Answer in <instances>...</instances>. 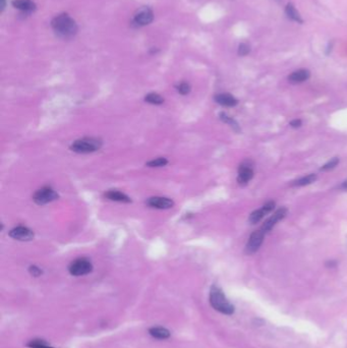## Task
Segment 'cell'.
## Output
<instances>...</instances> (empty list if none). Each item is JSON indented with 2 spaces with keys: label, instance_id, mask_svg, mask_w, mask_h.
<instances>
[{
  "label": "cell",
  "instance_id": "24",
  "mask_svg": "<svg viewBox=\"0 0 347 348\" xmlns=\"http://www.w3.org/2000/svg\"><path fill=\"white\" fill-rule=\"evenodd\" d=\"M28 346L29 348H52L44 340H32Z\"/></svg>",
  "mask_w": 347,
  "mask_h": 348
},
{
  "label": "cell",
  "instance_id": "21",
  "mask_svg": "<svg viewBox=\"0 0 347 348\" xmlns=\"http://www.w3.org/2000/svg\"><path fill=\"white\" fill-rule=\"evenodd\" d=\"M167 164H168V160L166 158L160 157V158L149 161L146 165L149 167H164Z\"/></svg>",
  "mask_w": 347,
  "mask_h": 348
},
{
  "label": "cell",
  "instance_id": "7",
  "mask_svg": "<svg viewBox=\"0 0 347 348\" xmlns=\"http://www.w3.org/2000/svg\"><path fill=\"white\" fill-rule=\"evenodd\" d=\"M254 177V169L249 161H244L238 167L237 181L242 186H245Z\"/></svg>",
  "mask_w": 347,
  "mask_h": 348
},
{
  "label": "cell",
  "instance_id": "9",
  "mask_svg": "<svg viewBox=\"0 0 347 348\" xmlns=\"http://www.w3.org/2000/svg\"><path fill=\"white\" fill-rule=\"evenodd\" d=\"M9 236L18 242H30L34 238V232L25 226H17L9 231Z\"/></svg>",
  "mask_w": 347,
  "mask_h": 348
},
{
  "label": "cell",
  "instance_id": "27",
  "mask_svg": "<svg viewBox=\"0 0 347 348\" xmlns=\"http://www.w3.org/2000/svg\"><path fill=\"white\" fill-rule=\"evenodd\" d=\"M30 272H31V274L33 276H39V275L42 274V271L36 266H31L30 267Z\"/></svg>",
  "mask_w": 347,
  "mask_h": 348
},
{
  "label": "cell",
  "instance_id": "20",
  "mask_svg": "<svg viewBox=\"0 0 347 348\" xmlns=\"http://www.w3.org/2000/svg\"><path fill=\"white\" fill-rule=\"evenodd\" d=\"M145 101L152 105H161L164 103L163 97H161L157 93H150L145 97Z\"/></svg>",
  "mask_w": 347,
  "mask_h": 348
},
{
  "label": "cell",
  "instance_id": "3",
  "mask_svg": "<svg viewBox=\"0 0 347 348\" xmlns=\"http://www.w3.org/2000/svg\"><path fill=\"white\" fill-rule=\"evenodd\" d=\"M102 147V140L96 138L79 139L70 145V150L78 154H90L99 151Z\"/></svg>",
  "mask_w": 347,
  "mask_h": 348
},
{
  "label": "cell",
  "instance_id": "23",
  "mask_svg": "<svg viewBox=\"0 0 347 348\" xmlns=\"http://www.w3.org/2000/svg\"><path fill=\"white\" fill-rule=\"evenodd\" d=\"M338 164H339V159L337 157H335V158L331 159L329 162H327L326 164L323 165L321 167V170L322 171H329V170L334 169Z\"/></svg>",
  "mask_w": 347,
  "mask_h": 348
},
{
  "label": "cell",
  "instance_id": "28",
  "mask_svg": "<svg viewBox=\"0 0 347 348\" xmlns=\"http://www.w3.org/2000/svg\"><path fill=\"white\" fill-rule=\"evenodd\" d=\"M290 125H291L292 127L297 128V127H299V126L301 125V121H300V119H295V121L290 122Z\"/></svg>",
  "mask_w": 347,
  "mask_h": 348
},
{
  "label": "cell",
  "instance_id": "6",
  "mask_svg": "<svg viewBox=\"0 0 347 348\" xmlns=\"http://www.w3.org/2000/svg\"><path fill=\"white\" fill-rule=\"evenodd\" d=\"M265 233L262 230L255 231L249 236L248 242L245 246V253L247 255H253L259 251V248L261 247L263 241H264Z\"/></svg>",
  "mask_w": 347,
  "mask_h": 348
},
{
  "label": "cell",
  "instance_id": "16",
  "mask_svg": "<svg viewBox=\"0 0 347 348\" xmlns=\"http://www.w3.org/2000/svg\"><path fill=\"white\" fill-rule=\"evenodd\" d=\"M13 6L23 10V12H33L36 8V4L32 0H13Z\"/></svg>",
  "mask_w": 347,
  "mask_h": 348
},
{
  "label": "cell",
  "instance_id": "25",
  "mask_svg": "<svg viewBox=\"0 0 347 348\" xmlns=\"http://www.w3.org/2000/svg\"><path fill=\"white\" fill-rule=\"evenodd\" d=\"M176 89L179 94L181 95H188L191 92V86L188 83H180L176 86Z\"/></svg>",
  "mask_w": 347,
  "mask_h": 348
},
{
  "label": "cell",
  "instance_id": "29",
  "mask_svg": "<svg viewBox=\"0 0 347 348\" xmlns=\"http://www.w3.org/2000/svg\"><path fill=\"white\" fill-rule=\"evenodd\" d=\"M340 189H341V190H343V191H347V179H346V180H344V181L341 183Z\"/></svg>",
  "mask_w": 347,
  "mask_h": 348
},
{
  "label": "cell",
  "instance_id": "2",
  "mask_svg": "<svg viewBox=\"0 0 347 348\" xmlns=\"http://www.w3.org/2000/svg\"><path fill=\"white\" fill-rule=\"evenodd\" d=\"M210 303L216 311L224 314H232L234 313V307L226 298L222 290L217 286H212L211 288Z\"/></svg>",
  "mask_w": 347,
  "mask_h": 348
},
{
  "label": "cell",
  "instance_id": "13",
  "mask_svg": "<svg viewBox=\"0 0 347 348\" xmlns=\"http://www.w3.org/2000/svg\"><path fill=\"white\" fill-rule=\"evenodd\" d=\"M214 99H215L216 103H218L219 105L224 106V107H234L238 104V101L236 98L228 93H221V94L216 95Z\"/></svg>",
  "mask_w": 347,
  "mask_h": 348
},
{
  "label": "cell",
  "instance_id": "26",
  "mask_svg": "<svg viewBox=\"0 0 347 348\" xmlns=\"http://www.w3.org/2000/svg\"><path fill=\"white\" fill-rule=\"evenodd\" d=\"M249 51H251V48H249V46L247 44H245V43H242L240 47H238V54H240L241 56L247 55Z\"/></svg>",
  "mask_w": 347,
  "mask_h": 348
},
{
  "label": "cell",
  "instance_id": "4",
  "mask_svg": "<svg viewBox=\"0 0 347 348\" xmlns=\"http://www.w3.org/2000/svg\"><path fill=\"white\" fill-rule=\"evenodd\" d=\"M93 270V265L91 261L86 258H80L74 260L69 265V271L72 276H84L91 273Z\"/></svg>",
  "mask_w": 347,
  "mask_h": 348
},
{
  "label": "cell",
  "instance_id": "22",
  "mask_svg": "<svg viewBox=\"0 0 347 348\" xmlns=\"http://www.w3.org/2000/svg\"><path fill=\"white\" fill-rule=\"evenodd\" d=\"M220 119H221V121L223 122H225V123H227V124H229L231 127H233L235 130H240V125H238V123L234 121V119L232 118V117H230V116H228V115H227L226 113H224V112H222V113H220Z\"/></svg>",
  "mask_w": 347,
  "mask_h": 348
},
{
  "label": "cell",
  "instance_id": "8",
  "mask_svg": "<svg viewBox=\"0 0 347 348\" xmlns=\"http://www.w3.org/2000/svg\"><path fill=\"white\" fill-rule=\"evenodd\" d=\"M275 208V202L273 201H269L267 202L261 209L254 211L251 215H249L248 218V222L251 224H257L258 222L261 221L266 215H268L269 213L272 212Z\"/></svg>",
  "mask_w": 347,
  "mask_h": 348
},
{
  "label": "cell",
  "instance_id": "5",
  "mask_svg": "<svg viewBox=\"0 0 347 348\" xmlns=\"http://www.w3.org/2000/svg\"><path fill=\"white\" fill-rule=\"evenodd\" d=\"M57 199H58V193L49 187H44L38 190L33 195L34 202L40 206L49 204Z\"/></svg>",
  "mask_w": 347,
  "mask_h": 348
},
{
  "label": "cell",
  "instance_id": "15",
  "mask_svg": "<svg viewBox=\"0 0 347 348\" xmlns=\"http://www.w3.org/2000/svg\"><path fill=\"white\" fill-rule=\"evenodd\" d=\"M104 195L106 199L113 201V202L125 203V204L132 203V200L128 197V195H126L125 193L119 191H108L107 192H105Z\"/></svg>",
  "mask_w": 347,
  "mask_h": 348
},
{
  "label": "cell",
  "instance_id": "18",
  "mask_svg": "<svg viewBox=\"0 0 347 348\" xmlns=\"http://www.w3.org/2000/svg\"><path fill=\"white\" fill-rule=\"evenodd\" d=\"M285 13H286V16H287L290 19L296 21V23L302 24L303 20H302L300 15H299V13L296 10L295 6L294 4H292V3H288V4L286 5V7H285Z\"/></svg>",
  "mask_w": 347,
  "mask_h": 348
},
{
  "label": "cell",
  "instance_id": "14",
  "mask_svg": "<svg viewBox=\"0 0 347 348\" xmlns=\"http://www.w3.org/2000/svg\"><path fill=\"white\" fill-rule=\"evenodd\" d=\"M310 77H311V72L308 70H298L294 71L289 75L288 81L291 84H300L308 81Z\"/></svg>",
  "mask_w": 347,
  "mask_h": 348
},
{
  "label": "cell",
  "instance_id": "12",
  "mask_svg": "<svg viewBox=\"0 0 347 348\" xmlns=\"http://www.w3.org/2000/svg\"><path fill=\"white\" fill-rule=\"evenodd\" d=\"M146 203L149 207H151V208L159 209V210L170 209L174 206V202L164 197H152L148 199Z\"/></svg>",
  "mask_w": 347,
  "mask_h": 348
},
{
  "label": "cell",
  "instance_id": "1",
  "mask_svg": "<svg viewBox=\"0 0 347 348\" xmlns=\"http://www.w3.org/2000/svg\"><path fill=\"white\" fill-rule=\"evenodd\" d=\"M51 27L60 38H72L78 32V25L68 14L56 16L51 21Z\"/></svg>",
  "mask_w": 347,
  "mask_h": 348
},
{
  "label": "cell",
  "instance_id": "11",
  "mask_svg": "<svg viewBox=\"0 0 347 348\" xmlns=\"http://www.w3.org/2000/svg\"><path fill=\"white\" fill-rule=\"evenodd\" d=\"M287 215V209L286 208H280L279 210H277L270 218L263 224L261 230L266 234L269 231L272 230V228L282 219L285 218V216Z\"/></svg>",
  "mask_w": 347,
  "mask_h": 348
},
{
  "label": "cell",
  "instance_id": "19",
  "mask_svg": "<svg viewBox=\"0 0 347 348\" xmlns=\"http://www.w3.org/2000/svg\"><path fill=\"white\" fill-rule=\"evenodd\" d=\"M316 180H317L316 174H309V175H307V176H303V177H300V178L295 180L294 182H292L291 186L292 187H305V186H309V184H312Z\"/></svg>",
  "mask_w": 347,
  "mask_h": 348
},
{
  "label": "cell",
  "instance_id": "10",
  "mask_svg": "<svg viewBox=\"0 0 347 348\" xmlns=\"http://www.w3.org/2000/svg\"><path fill=\"white\" fill-rule=\"evenodd\" d=\"M153 18H154V15L153 12H152V9H150L149 7H142L136 13L134 17V23L139 27L147 26L152 23Z\"/></svg>",
  "mask_w": 347,
  "mask_h": 348
},
{
  "label": "cell",
  "instance_id": "17",
  "mask_svg": "<svg viewBox=\"0 0 347 348\" xmlns=\"http://www.w3.org/2000/svg\"><path fill=\"white\" fill-rule=\"evenodd\" d=\"M149 333L152 337H154L156 339H167L170 337V332L162 327H153L149 330Z\"/></svg>",
  "mask_w": 347,
  "mask_h": 348
}]
</instances>
